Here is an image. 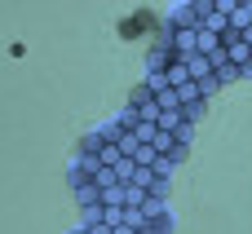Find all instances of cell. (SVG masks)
I'll use <instances>...</instances> for the list:
<instances>
[{"label": "cell", "mask_w": 252, "mask_h": 234, "mask_svg": "<svg viewBox=\"0 0 252 234\" xmlns=\"http://www.w3.org/2000/svg\"><path fill=\"white\" fill-rule=\"evenodd\" d=\"M146 27H155V13H133V18L120 22V35L124 40H137V35H146Z\"/></svg>", "instance_id": "cell-1"}, {"label": "cell", "mask_w": 252, "mask_h": 234, "mask_svg": "<svg viewBox=\"0 0 252 234\" xmlns=\"http://www.w3.org/2000/svg\"><path fill=\"white\" fill-rule=\"evenodd\" d=\"M182 111H186V119H199L204 115V97L199 102H182Z\"/></svg>", "instance_id": "cell-2"}]
</instances>
